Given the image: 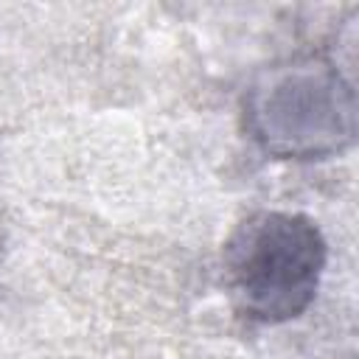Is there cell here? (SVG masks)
Listing matches in <instances>:
<instances>
[{
  "mask_svg": "<svg viewBox=\"0 0 359 359\" xmlns=\"http://www.w3.org/2000/svg\"><path fill=\"white\" fill-rule=\"evenodd\" d=\"M224 283L236 309L255 323L300 317L317 297L328 247L303 213L258 210L224 241Z\"/></svg>",
  "mask_w": 359,
  "mask_h": 359,
  "instance_id": "cell-1",
  "label": "cell"
},
{
  "mask_svg": "<svg viewBox=\"0 0 359 359\" xmlns=\"http://www.w3.org/2000/svg\"><path fill=\"white\" fill-rule=\"evenodd\" d=\"M353 90L323 62H294L258 81L247 101L250 135L278 157H323L353 140Z\"/></svg>",
  "mask_w": 359,
  "mask_h": 359,
  "instance_id": "cell-2",
  "label": "cell"
}]
</instances>
